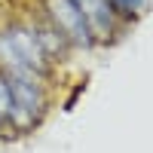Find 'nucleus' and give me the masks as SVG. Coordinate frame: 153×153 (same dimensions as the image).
I'll use <instances>...</instances> for the list:
<instances>
[{
    "label": "nucleus",
    "instance_id": "1",
    "mask_svg": "<svg viewBox=\"0 0 153 153\" xmlns=\"http://www.w3.org/2000/svg\"><path fill=\"white\" fill-rule=\"evenodd\" d=\"M46 12H49V22H52L71 43H80V46L92 43L89 22H86V16L80 12V6H76L74 0H46Z\"/></svg>",
    "mask_w": 153,
    "mask_h": 153
},
{
    "label": "nucleus",
    "instance_id": "2",
    "mask_svg": "<svg viewBox=\"0 0 153 153\" xmlns=\"http://www.w3.org/2000/svg\"><path fill=\"white\" fill-rule=\"evenodd\" d=\"M6 37H9V43L16 46V52L22 55V61L37 76H46L49 74V55L43 52V46H40V40H37V34L31 28H25V25H12V28L6 31Z\"/></svg>",
    "mask_w": 153,
    "mask_h": 153
},
{
    "label": "nucleus",
    "instance_id": "3",
    "mask_svg": "<svg viewBox=\"0 0 153 153\" xmlns=\"http://www.w3.org/2000/svg\"><path fill=\"white\" fill-rule=\"evenodd\" d=\"M80 12L89 22V31L92 37H107L110 34V25H113V6L110 0H74Z\"/></svg>",
    "mask_w": 153,
    "mask_h": 153
},
{
    "label": "nucleus",
    "instance_id": "4",
    "mask_svg": "<svg viewBox=\"0 0 153 153\" xmlns=\"http://www.w3.org/2000/svg\"><path fill=\"white\" fill-rule=\"evenodd\" d=\"M9 92H12V101H16L19 107L31 110L34 117H40L43 113V92L37 80H22V76H9Z\"/></svg>",
    "mask_w": 153,
    "mask_h": 153
},
{
    "label": "nucleus",
    "instance_id": "5",
    "mask_svg": "<svg viewBox=\"0 0 153 153\" xmlns=\"http://www.w3.org/2000/svg\"><path fill=\"white\" fill-rule=\"evenodd\" d=\"M0 65H3L6 71H9V76H22V80H37V74L22 61V55L16 52V46L9 43V37H6V31L0 34Z\"/></svg>",
    "mask_w": 153,
    "mask_h": 153
},
{
    "label": "nucleus",
    "instance_id": "6",
    "mask_svg": "<svg viewBox=\"0 0 153 153\" xmlns=\"http://www.w3.org/2000/svg\"><path fill=\"white\" fill-rule=\"evenodd\" d=\"M34 34H37V40H40L43 52H46L49 58H52V55H65V52H68V43H71V40L55 28L52 22H49V25H40V28H34Z\"/></svg>",
    "mask_w": 153,
    "mask_h": 153
},
{
    "label": "nucleus",
    "instance_id": "7",
    "mask_svg": "<svg viewBox=\"0 0 153 153\" xmlns=\"http://www.w3.org/2000/svg\"><path fill=\"white\" fill-rule=\"evenodd\" d=\"M12 92H9V76H0V117H9L12 110Z\"/></svg>",
    "mask_w": 153,
    "mask_h": 153
},
{
    "label": "nucleus",
    "instance_id": "8",
    "mask_svg": "<svg viewBox=\"0 0 153 153\" xmlns=\"http://www.w3.org/2000/svg\"><path fill=\"white\" fill-rule=\"evenodd\" d=\"M110 6H117L123 12H135V9H144V0H110Z\"/></svg>",
    "mask_w": 153,
    "mask_h": 153
}]
</instances>
